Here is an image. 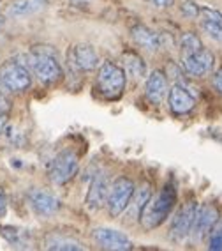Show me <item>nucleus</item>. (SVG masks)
I'll return each instance as SVG.
<instances>
[{"mask_svg": "<svg viewBox=\"0 0 222 251\" xmlns=\"http://www.w3.org/2000/svg\"><path fill=\"white\" fill-rule=\"evenodd\" d=\"M7 214V198H5L4 189L0 188V218H4Z\"/></svg>", "mask_w": 222, "mask_h": 251, "instance_id": "c85d7f7f", "label": "nucleus"}, {"mask_svg": "<svg viewBox=\"0 0 222 251\" xmlns=\"http://www.w3.org/2000/svg\"><path fill=\"white\" fill-rule=\"evenodd\" d=\"M168 103H169V110H171L175 115H185V113L194 110L196 98L183 85L177 83V85H173L169 89Z\"/></svg>", "mask_w": 222, "mask_h": 251, "instance_id": "4468645a", "label": "nucleus"}, {"mask_svg": "<svg viewBox=\"0 0 222 251\" xmlns=\"http://www.w3.org/2000/svg\"><path fill=\"white\" fill-rule=\"evenodd\" d=\"M196 212H198V202L191 200L178 211L171 223V239L173 241H183L191 233L192 225H194Z\"/></svg>", "mask_w": 222, "mask_h": 251, "instance_id": "9d476101", "label": "nucleus"}, {"mask_svg": "<svg viewBox=\"0 0 222 251\" xmlns=\"http://www.w3.org/2000/svg\"><path fill=\"white\" fill-rule=\"evenodd\" d=\"M4 22H5V18H4V16H0V28H2V25H4Z\"/></svg>", "mask_w": 222, "mask_h": 251, "instance_id": "2f4dec72", "label": "nucleus"}, {"mask_svg": "<svg viewBox=\"0 0 222 251\" xmlns=\"http://www.w3.org/2000/svg\"><path fill=\"white\" fill-rule=\"evenodd\" d=\"M212 83H213V89L217 90L219 94L222 96V68L219 69L215 75H213V80H212Z\"/></svg>", "mask_w": 222, "mask_h": 251, "instance_id": "cd10ccee", "label": "nucleus"}, {"mask_svg": "<svg viewBox=\"0 0 222 251\" xmlns=\"http://www.w3.org/2000/svg\"><path fill=\"white\" fill-rule=\"evenodd\" d=\"M44 5H46V0H16L9 7V14L11 16H16V18H22V16H28V14L37 13Z\"/></svg>", "mask_w": 222, "mask_h": 251, "instance_id": "aec40b11", "label": "nucleus"}, {"mask_svg": "<svg viewBox=\"0 0 222 251\" xmlns=\"http://www.w3.org/2000/svg\"><path fill=\"white\" fill-rule=\"evenodd\" d=\"M28 66L32 68L34 75L39 78L41 83L44 85H55L62 80L64 71L62 66L57 60V51L53 46L39 45L34 46L30 50V53L27 55Z\"/></svg>", "mask_w": 222, "mask_h": 251, "instance_id": "f257e3e1", "label": "nucleus"}, {"mask_svg": "<svg viewBox=\"0 0 222 251\" xmlns=\"http://www.w3.org/2000/svg\"><path fill=\"white\" fill-rule=\"evenodd\" d=\"M219 220H221V212H219V209L213 203L198 205V212H196L194 225H192L191 230L194 241H203Z\"/></svg>", "mask_w": 222, "mask_h": 251, "instance_id": "6e6552de", "label": "nucleus"}, {"mask_svg": "<svg viewBox=\"0 0 222 251\" xmlns=\"http://www.w3.org/2000/svg\"><path fill=\"white\" fill-rule=\"evenodd\" d=\"M92 237L102 250H111V251H131L133 250V242H131V239L127 237L125 233L118 232V230L93 228Z\"/></svg>", "mask_w": 222, "mask_h": 251, "instance_id": "1a4fd4ad", "label": "nucleus"}, {"mask_svg": "<svg viewBox=\"0 0 222 251\" xmlns=\"http://www.w3.org/2000/svg\"><path fill=\"white\" fill-rule=\"evenodd\" d=\"M206 237H208V250L222 251V221L221 220L215 223V226L210 230V233Z\"/></svg>", "mask_w": 222, "mask_h": 251, "instance_id": "5701e85b", "label": "nucleus"}, {"mask_svg": "<svg viewBox=\"0 0 222 251\" xmlns=\"http://www.w3.org/2000/svg\"><path fill=\"white\" fill-rule=\"evenodd\" d=\"M131 36H133L136 45L148 50V51H155V50L162 48V36L154 32L152 28L145 27V25H136L131 28Z\"/></svg>", "mask_w": 222, "mask_h": 251, "instance_id": "f3484780", "label": "nucleus"}, {"mask_svg": "<svg viewBox=\"0 0 222 251\" xmlns=\"http://www.w3.org/2000/svg\"><path fill=\"white\" fill-rule=\"evenodd\" d=\"M32 85V76L27 66L18 60H5L0 66V89L20 94Z\"/></svg>", "mask_w": 222, "mask_h": 251, "instance_id": "20e7f679", "label": "nucleus"}, {"mask_svg": "<svg viewBox=\"0 0 222 251\" xmlns=\"http://www.w3.org/2000/svg\"><path fill=\"white\" fill-rule=\"evenodd\" d=\"M44 248L46 250H57V251H78L83 250V242L80 239L72 237L69 233L62 232H49L44 237Z\"/></svg>", "mask_w": 222, "mask_h": 251, "instance_id": "dca6fc26", "label": "nucleus"}, {"mask_svg": "<svg viewBox=\"0 0 222 251\" xmlns=\"http://www.w3.org/2000/svg\"><path fill=\"white\" fill-rule=\"evenodd\" d=\"M9 101H7V98H5L4 94H0V113H7L9 112Z\"/></svg>", "mask_w": 222, "mask_h": 251, "instance_id": "c756f323", "label": "nucleus"}, {"mask_svg": "<svg viewBox=\"0 0 222 251\" xmlns=\"http://www.w3.org/2000/svg\"><path fill=\"white\" fill-rule=\"evenodd\" d=\"M28 202L37 216H44V218L57 214L60 209V200L44 189H30Z\"/></svg>", "mask_w": 222, "mask_h": 251, "instance_id": "f8f14e48", "label": "nucleus"}, {"mask_svg": "<svg viewBox=\"0 0 222 251\" xmlns=\"http://www.w3.org/2000/svg\"><path fill=\"white\" fill-rule=\"evenodd\" d=\"M0 233H2V237L9 242V244L18 246V248L25 244V237H27L23 230L14 228V226H2V228H0Z\"/></svg>", "mask_w": 222, "mask_h": 251, "instance_id": "4be33fe9", "label": "nucleus"}, {"mask_svg": "<svg viewBox=\"0 0 222 251\" xmlns=\"http://www.w3.org/2000/svg\"><path fill=\"white\" fill-rule=\"evenodd\" d=\"M201 27H203V30L206 32L212 39L222 43V27H219V25H213V23H208V22H201Z\"/></svg>", "mask_w": 222, "mask_h": 251, "instance_id": "a878e982", "label": "nucleus"}, {"mask_svg": "<svg viewBox=\"0 0 222 251\" xmlns=\"http://www.w3.org/2000/svg\"><path fill=\"white\" fill-rule=\"evenodd\" d=\"M150 198H152V184L150 182L145 180V182L139 184L138 188H134L133 198H131L127 209L133 211V216L136 218V220L141 218V212L145 211V207H147V203L150 202ZM127 209H125V211H127Z\"/></svg>", "mask_w": 222, "mask_h": 251, "instance_id": "a211bd4d", "label": "nucleus"}, {"mask_svg": "<svg viewBox=\"0 0 222 251\" xmlns=\"http://www.w3.org/2000/svg\"><path fill=\"white\" fill-rule=\"evenodd\" d=\"M108 189H110V184H108L106 175L104 174L93 175V179L89 188V193H87V198H85V205H87L89 211H99V209L106 203Z\"/></svg>", "mask_w": 222, "mask_h": 251, "instance_id": "ddd939ff", "label": "nucleus"}, {"mask_svg": "<svg viewBox=\"0 0 222 251\" xmlns=\"http://www.w3.org/2000/svg\"><path fill=\"white\" fill-rule=\"evenodd\" d=\"M178 200L177 188L173 184H166L164 188L157 193L155 198H150V202L147 203L145 211L141 212V226L145 230H154L157 226L164 223L168 220V216L175 209Z\"/></svg>", "mask_w": 222, "mask_h": 251, "instance_id": "f03ea898", "label": "nucleus"}, {"mask_svg": "<svg viewBox=\"0 0 222 251\" xmlns=\"http://www.w3.org/2000/svg\"><path fill=\"white\" fill-rule=\"evenodd\" d=\"M125 85H127V75L120 66H116L111 60L101 64L95 78V89L102 98L115 101L124 94Z\"/></svg>", "mask_w": 222, "mask_h": 251, "instance_id": "7ed1b4c3", "label": "nucleus"}, {"mask_svg": "<svg viewBox=\"0 0 222 251\" xmlns=\"http://www.w3.org/2000/svg\"><path fill=\"white\" fill-rule=\"evenodd\" d=\"M67 60L78 71H93L97 68L99 57L90 45H74L67 51Z\"/></svg>", "mask_w": 222, "mask_h": 251, "instance_id": "9b49d317", "label": "nucleus"}, {"mask_svg": "<svg viewBox=\"0 0 222 251\" xmlns=\"http://www.w3.org/2000/svg\"><path fill=\"white\" fill-rule=\"evenodd\" d=\"M134 182L127 177H116L113 182L110 184V189H108V198H106V205L108 212H110L111 218H118L122 212H125L127 205H129L131 198L134 193Z\"/></svg>", "mask_w": 222, "mask_h": 251, "instance_id": "423d86ee", "label": "nucleus"}, {"mask_svg": "<svg viewBox=\"0 0 222 251\" xmlns=\"http://www.w3.org/2000/svg\"><path fill=\"white\" fill-rule=\"evenodd\" d=\"M5 124H7V113H0V133L4 131Z\"/></svg>", "mask_w": 222, "mask_h": 251, "instance_id": "7c9ffc66", "label": "nucleus"}, {"mask_svg": "<svg viewBox=\"0 0 222 251\" xmlns=\"http://www.w3.org/2000/svg\"><path fill=\"white\" fill-rule=\"evenodd\" d=\"M122 62H124L125 75H129V76L136 78V80L145 78V75H147V64H145V60H143L138 53L125 51V53L122 55Z\"/></svg>", "mask_w": 222, "mask_h": 251, "instance_id": "6ab92c4d", "label": "nucleus"}, {"mask_svg": "<svg viewBox=\"0 0 222 251\" xmlns=\"http://www.w3.org/2000/svg\"><path fill=\"white\" fill-rule=\"evenodd\" d=\"M145 96L152 104H160L168 96V78L162 71H152L145 83Z\"/></svg>", "mask_w": 222, "mask_h": 251, "instance_id": "2eb2a0df", "label": "nucleus"}, {"mask_svg": "<svg viewBox=\"0 0 222 251\" xmlns=\"http://www.w3.org/2000/svg\"><path fill=\"white\" fill-rule=\"evenodd\" d=\"M200 18H201V22H208V23H213V25L222 27V13H219L217 9H212V7H201Z\"/></svg>", "mask_w": 222, "mask_h": 251, "instance_id": "b1692460", "label": "nucleus"}, {"mask_svg": "<svg viewBox=\"0 0 222 251\" xmlns=\"http://www.w3.org/2000/svg\"><path fill=\"white\" fill-rule=\"evenodd\" d=\"M213 64H215V57L210 50H206L203 46L201 50L194 51V53L182 55V66L183 71L189 75V76L194 78H203L206 75H210L213 69Z\"/></svg>", "mask_w": 222, "mask_h": 251, "instance_id": "0eeeda50", "label": "nucleus"}, {"mask_svg": "<svg viewBox=\"0 0 222 251\" xmlns=\"http://www.w3.org/2000/svg\"><path fill=\"white\" fill-rule=\"evenodd\" d=\"M201 48H203V43H201V39L196 36L194 32L182 34V37H180V51H182V55L194 53V51H198Z\"/></svg>", "mask_w": 222, "mask_h": 251, "instance_id": "412c9836", "label": "nucleus"}, {"mask_svg": "<svg viewBox=\"0 0 222 251\" xmlns=\"http://www.w3.org/2000/svg\"><path fill=\"white\" fill-rule=\"evenodd\" d=\"M78 168H80V156L72 149H66L58 152L53 157V161L49 163V179L57 186H64L78 174Z\"/></svg>", "mask_w": 222, "mask_h": 251, "instance_id": "39448f33", "label": "nucleus"}, {"mask_svg": "<svg viewBox=\"0 0 222 251\" xmlns=\"http://www.w3.org/2000/svg\"><path fill=\"white\" fill-rule=\"evenodd\" d=\"M148 2L157 9H168V7L175 5V0H148Z\"/></svg>", "mask_w": 222, "mask_h": 251, "instance_id": "bb28decb", "label": "nucleus"}, {"mask_svg": "<svg viewBox=\"0 0 222 251\" xmlns=\"http://www.w3.org/2000/svg\"><path fill=\"white\" fill-rule=\"evenodd\" d=\"M200 5L196 4L194 0H183L182 5H180V11L185 14L187 18H196V16H200Z\"/></svg>", "mask_w": 222, "mask_h": 251, "instance_id": "393cba45", "label": "nucleus"}]
</instances>
